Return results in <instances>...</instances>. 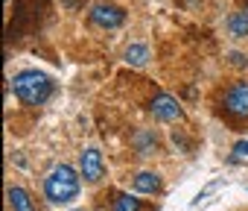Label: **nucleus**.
<instances>
[{
	"label": "nucleus",
	"mask_w": 248,
	"mask_h": 211,
	"mask_svg": "<svg viewBox=\"0 0 248 211\" xmlns=\"http://www.w3.org/2000/svg\"><path fill=\"white\" fill-rule=\"evenodd\" d=\"M44 196L53 205H64L79 196V176L70 164H56L44 179Z\"/></svg>",
	"instance_id": "nucleus-1"
},
{
	"label": "nucleus",
	"mask_w": 248,
	"mask_h": 211,
	"mask_svg": "<svg viewBox=\"0 0 248 211\" xmlns=\"http://www.w3.org/2000/svg\"><path fill=\"white\" fill-rule=\"evenodd\" d=\"M12 88H15L18 100H24L27 106H41L53 94V82L41 70H21V73H15Z\"/></svg>",
	"instance_id": "nucleus-2"
},
{
	"label": "nucleus",
	"mask_w": 248,
	"mask_h": 211,
	"mask_svg": "<svg viewBox=\"0 0 248 211\" xmlns=\"http://www.w3.org/2000/svg\"><path fill=\"white\" fill-rule=\"evenodd\" d=\"M91 21L105 27V30H114V27H120L126 21V9L117 6V3H108V0H99V3L91 6Z\"/></svg>",
	"instance_id": "nucleus-3"
},
{
	"label": "nucleus",
	"mask_w": 248,
	"mask_h": 211,
	"mask_svg": "<svg viewBox=\"0 0 248 211\" xmlns=\"http://www.w3.org/2000/svg\"><path fill=\"white\" fill-rule=\"evenodd\" d=\"M79 170L88 182H99L102 173H105V164H102V153L96 147H88L82 156H79Z\"/></svg>",
	"instance_id": "nucleus-4"
},
{
	"label": "nucleus",
	"mask_w": 248,
	"mask_h": 211,
	"mask_svg": "<svg viewBox=\"0 0 248 211\" xmlns=\"http://www.w3.org/2000/svg\"><path fill=\"white\" fill-rule=\"evenodd\" d=\"M225 109L236 118H245L248 115V82H236L228 88L225 94Z\"/></svg>",
	"instance_id": "nucleus-5"
},
{
	"label": "nucleus",
	"mask_w": 248,
	"mask_h": 211,
	"mask_svg": "<svg viewBox=\"0 0 248 211\" xmlns=\"http://www.w3.org/2000/svg\"><path fill=\"white\" fill-rule=\"evenodd\" d=\"M152 115H155L158 121H181V118H184V109L178 106L175 97L158 94V97L152 100Z\"/></svg>",
	"instance_id": "nucleus-6"
},
{
	"label": "nucleus",
	"mask_w": 248,
	"mask_h": 211,
	"mask_svg": "<svg viewBox=\"0 0 248 211\" xmlns=\"http://www.w3.org/2000/svg\"><path fill=\"white\" fill-rule=\"evenodd\" d=\"M6 196H9V208L12 211H35V205H32V199H30V193L24 188H9Z\"/></svg>",
	"instance_id": "nucleus-7"
},
{
	"label": "nucleus",
	"mask_w": 248,
	"mask_h": 211,
	"mask_svg": "<svg viewBox=\"0 0 248 211\" xmlns=\"http://www.w3.org/2000/svg\"><path fill=\"white\" fill-rule=\"evenodd\" d=\"M158 188H161V176H158V173L143 170V173L135 176V191H140V193H155Z\"/></svg>",
	"instance_id": "nucleus-8"
},
{
	"label": "nucleus",
	"mask_w": 248,
	"mask_h": 211,
	"mask_svg": "<svg viewBox=\"0 0 248 211\" xmlns=\"http://www.w3.org/2000/svg\"><path fill=\"white\" fill-rule=\"evenodd\" d=\"M228 30L236 38H248V12H233L228 18Z\"/></svg>",
	"instance_id": "nucleus-9"
},
{
	"label": "nucleus",
	"mask_w": 248,
	"mask_h": 211,
	"mask_svg": "<svg viewBox=\"0 0 248 211\" xmlns=\"http://www.w3.org/2000/svg\"><path fill=\"white\" fill-rule=\"evenodd\" d=\"M126 62H129V65H138V68L146 65V62H149V47H146V44H132V47L126 50Z\"/></svg>",
	"instance_id": "nucleus-10"
},
{
	"label": "nucleus",
	"mask_w": 248,
	"mask_h": 211,
	"mask_svg": "<svg viewBox=\"0 0 248 211\" xmlns=\"http://www.w3.org/2000/svg\"><path fill=\"white\" fill-rule=\"evenodd\" d=\"M114 211H140V199H135L132 193H120L114 199Z\"/></svg>",
	"instance_id": "nucleus-11"
},
{
	"label": "nucleus",
	"mask_w": 248,
	"mask_h": 211,
	"mask_svg": "<svg viewBox=\"0 0 248 211\" xmlns=\"http://www.w3.org/2000/svg\"><path fill=\"white\" fill-rule=\"evenodd\" d=\"M135 141L140 144V150H143V156H149V150H152V144H155V138H152L149 132H140V135H138Z\"/></svg>",
	"instance_id": "nucleus-12"
},
{
	"label": "nucleus",
	"mask_w": 248,
	"mask_h": 211,
	"mask_svg": "<svg viewBox=\"0 0 248 211\" xmlns=\"http://www.w3.org/2000/svg\"><path fill=\"white\" fill-rule=\"evenodd\" d=\"M219 188H222V179H219V182H213V185H207L204 191H199V193H196V199H193V205H199L202 199H207V196H210L213 191H219Z\"/></svg>",
	"instance_id": "nucleus-13"
},
{
	"label": "nucleus",
	"mask_w": 248,
	"mask_h": 211,
	"mask_svg": "<svg viewBox=\"0 0 248 211\" xmlns=\"http://www.w3.org/2000/svg\"><path fill=\"white\" fill-rule=\"evenodd\" d=\"M233 156H242V158H245V156H248V141H236V144H233Z\"/></svg>",
	"instance_id": "nucleus-14"
},
{
	"label": "nucleus",
	"mask_w": 248,
	"mask_h": 211,
	"mask_svg": "<svg viewBox=\"0 0 248 211\" xmlns=\"http://www.w3.org/2000/svg\"><path fill=\"white\" fill-rule=\"evenodd\" d=\"M231 62H233L236 68H245V65H248V56H242V53H231Z\"/></svg>",
	"instance_id": "nucleus-15"
},
{
	"label": "nucleus",
	"mask_w": 248,
	"mask_h": 211,
	"mask_svg": "<svg viewBox=\"0 0 248 211\" xmlns=\"http://www.w3.org/2000/svg\"><path fill=\"white\" fill-rule=\"evenodd\" d=\"M6 3H9V0H6Z\"/></svg>",
	"instance_id": "nucleus-16"
}]
</instances>
